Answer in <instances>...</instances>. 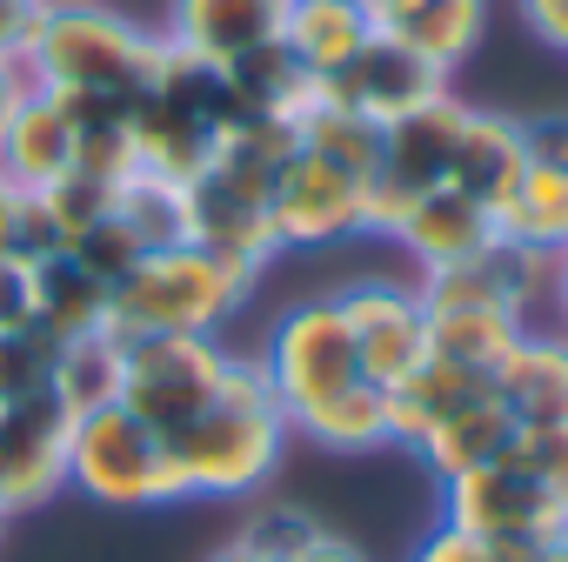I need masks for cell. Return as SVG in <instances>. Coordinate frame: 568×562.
Returning <instances> with one entry per match:
<instances>
[{
  "mask_svg": "<svg viewBox=\"0 0 568 562\" xmlns=\"http://www.w3.org/2000/svg\"><path fill=\"white\" fill-rule=\"evenodd\" d=\"M541 562H568V542H555V549H541Z\"/></svg>",
  "mask_w": 568,
  "mask_h": 562,
  "instance_id": "cell-49",
  "label": "cell"
},
{
  "mask_svg": "<svg viewBox=\"0 0 568 562\" xmlns=\"http://www.w3.org/2000/svg\"><path fill=\"white\" fill-rule=\"evenodd\" d=\"M68 482L88 489L108 509H168V502H187L181 475L168 462V442L141 415H128L121 402L74 422V435H68Z\"/></svg>",
  "mask_w": 568,
  "mask_h": 562,
  "instance_id": "cell-3",
  "label": "cell"
},
{
  "mask_svg": "<svg viewBox=\"0 0 568 562\" xmlns=\"http://www.w3.org/2000/svg\"><path fill=\"white\" fill-rule=\"evenodd\" d=\"M288 442V415L281 409H241L214 402L201 422L168 435V462L181 475V495H254Z\"/></svg>",
  "mask_w": 568,
  "mask_h": 562,
  "instance_id": "cell-4",
  "label": "cell"
},
{
  "mask_svg": "<svg viewBox=\"0 0 568 562\" xmlns=\"http://www.w3.org/2000/svg\"><path fill=\"white\" fill-rule=\"evenodd\" d=\"M295 562H368V555H362V549H355L348 535H335V529H322V535H315V542H308V549H302Z\"/></svg>",
  "mask_w": 568,
  "mask_h": 562,
  "instance_id": "cell-45",
  "label": "cell"
},
{
  "mask_svg": "<svg viewBox=\"0 0 568 562\" xmlns=\"http://www.w3.org/2000/svg\"><path fill=\"white\" fill-rule=\"evenodd\" d=\"M555 315H561V335H568V254H561V268H555Z\"/></svg>",
  "mask_w": 568,
  "mask_h": 562,
  "instance_id": "cell-47",
  "label": "cell"
},
{
  "mask_svg": "<svg viewBox=\"0 0 568 562\" xmlns=\"http://www.w3.org/2000/svg\"><path fill=\"white\" fill-rule=\"evenodd\" d=\"M68 128H74V168L121 188L134 174V134H128V101L121 94H61Z\"/></svg>",
  "mask_w": 568,
  "mask_h": 562,
  "instance_id": "cell-26",
  "label": "cell"
},
{
  "mask_svg": "<svg viewBox=\"0 0 568 562\" xmlns=\"http://www.w3.org/2000/svg\"><path fill=\"white\" fill-rule=\"evenodd\" d=\"M442 94H448V68L422 61L415 48H402L388 34H375L342 74H328V101L375 121V128H388V121H402V114H415V108H428Z\"/></svg>",
  "mask_w": 568,
  "mask_h": 562,
  "instance_id": "cell-12",
  "label": "cell"
},
{
  "mask_svg": "<svg viewBox=\"0 0 568 562\" xmlns=\"http://www.w3.org/2000/svg\"><path fill=\"white\" fill-rule=\"evenodd\" d=\"M442 522L475 535V542H561L568 509L521 469V462H481L468 475L442 482Z\"/></svg>",
  "mask_w": 568,
  "mask_h": 562,
  "instance_id": "cell-7",
  "label": "cell"
},
{
  "mask_svg": "<svg viewBox=\"0 0 568 562\" xmlns=\"http://www.w3.org/2000/svg\"><path fill=\"white\" fill-rule=\"evenodd\" d=\"M41 201H48V214L61 221L68 248H74L94 221H108V214H114V188H108V181H94V174H81V168H68L54 188H41Z\"/></svg>",
  "mask_w": 568,
  "mask_h": 562,
  "instance_id": "cell-35",
  "label": "cell"
},
{
  "mask_svg": "<svg viewBox=\"0 0 568 562\" xmlns=\"http://www.w3.org/2000/svg\"><path fill=\"white\" fill-rule=\"evenodd\" d=\"M121 375H128V342L114 329H88L74 342H54L48 395L81 422V415H101V409L121 402Z\"/></svg>",
  "mask_w": 568,
  "mask_h": 562,
  "instance_id": "cell-22",
  "label": "cell"
},
{
  "mask_svg": "<svg viewBox=\"0 0 568 562\" xmlns=\"http://www.w3.org/2000/svg\"><path fill=\"white\" fill-rule=\"evenodd\" d=\"M34 329V261L0 254V335Z\"/></svg>",
  "mask_w": 568,
  "mask_h": 562,
  "instance_id": "cell-39",
  "label": "cell"
},
{
  "mask_svg": "<svg viewBox=\"0 0 568 562\" xmlns=\"http://www.w3.org/2000/svg\"><path fill=\"white\" fill-rule=\"evenodd\" d=\"M261 369H267L274 402H281V415H288V422L308 415L315 402L355 389V382H362V362H355V335H348L342 302H335V295L295 302L288 315L274 322V335H267V349H261Z\"/></svg>",
  "mask_w": 568,
  "mask_h": 562,
  "instance_id": "cell-6",
  "label": "cell"
},
{
  "mask_svg": "<svg viewBox=\"0 0 568 562\" xmlns=\"http://www.w3.org/2000/svg\"><path fill=\"white\" fill-rule=\"evenodd\" d=\"M302 81H308V68L288 54V41H261V48L221 61V88H227L234 114H267V121H274L281 101H288Z\"/></svg>",
  "mask_w": 568,
  "mask_h": 562,
  "instance_id": "cell-29",
  "label": "cell"
},
{
  "mask_svg": "<svg viewBox=\"0 0 568 562\" xmlns=\"http://www.w3.org/2000/svg\"><path fill=\"white\" fill-rule=\"evenodd\" d=\"M521 134H528V161L535 168H568V114L521 121Z\"/></svg>",
  "mask_w": 568,
  "mask_h": 562,
  "instance_id": "cell-42",
  "label": "cell"
},
{
  "mask_svg": "<svg viewBox=\"0 0 568 562\" xmlns=\"http://www.w3.org/2000/svg\"><path fill=\"white\" fill-rule=\"evenodd\" d=\"M48 375H54V342L41 329L0 335V409L28 402V395H48Z\"/></svg>",
  "mask_w": 568,
  "mask_h": 562,
  "instance_id": "cell-33",
  "label": "cell"
},
{
  "mask_svg": "<svg viewBox=\"0 0 568 562\" xmlns=\"http://www.w3.org/2000/svg\"><path fill=\"white\" fill-rule=\"evenodd\" d=\"M521 21H528L548 48L568 54V0H521Z\"/></svg>",
  "mask_w": 568,
  "mask_h": 562,
  "instance_id": "cell-43",
  "label": "cell"
},
{
  "mask_svg": "<svg viewBox=\"0 0 568 562\" xmlns=\"http://www.w3.org/2000/svg\"><path fill=\"white\" fill-rule=\"evenodd\" d=\"M481 389H488V375H475V369H455V362L428 355L415 375H402L395 389H382V395H388V442L422 449V435H428L435 422H448L462 402H475Z\"/></svg>",
  "mask_w": 568,
  "mask_h": 562,
  "instance_id": "cell-23",
  "label": "cell"
},
{
  "mask_svg": "<svg viewBox=\"0 0 568 562\" xmlns=\"http://www.w3.org/2000/svg\"><path fill=\"white\" fill-rule=\"evenodd\" d=\"M281 41L288 54L308 68V74H342L368 41H375V21L362 0H288V21H281Z\"/></svg>",
  "mask_w": 568,
  "mask_h": 562,
  "instance_id": "cell-21",
  "label": "cell"
},
{
  "mask_svg": "<svg viewBox=\"0 0 568 562\" xmlns=\"http://www.w3.org/2000/svg\"><path fill=\"white\" fill-rule=\"evenodd\" d=\"M521 335H528V322L515 309H435L428 315V355L475 369V375H495Z\"/></svg>",
  "mask_w": 568,
  "mask_h": 562,
  "instance_id": "cell-25",
  "label": "cell"
},
{
  "mask_svg": "<svg viewBox=\"0 0 568 562\" xmlns=\"http://www.w3.org/2000/svg\"><path fill=\"white\" fill-rule=\"evenodd\" d=\"M254 289V274L181 241V248H154L134 261L128 281H114L108 295V329L121 342L134 335H214Z\"/></svg>",
  "mask_w": 568,
  "mask_h": 562,
  "instance_id": "cell-1",
  "label": "cell"
},
{
  "mask_svg": "<svg viewBox=\"0 0 568 562\" xmlns=\"http://www.w3.org/2000/svg\"><path fill=\"white\" fill-rule=\"evenodd\" d=\"M495 234H501V241H521V248L568 254V168H535V161H528L521 188H515L508 208L495 214Z\"/></svg>",
  "mask_w": 568,
  "mask_h": 562,
  "instance_id": "cell-27",
  "label": "cell"
},
{
  "mask_svg": "<svg viewBox=\"0 0 568 562\" xmlns=\"http://www.w3.org/2000/svg\"><path fill=\"white\" fill-rule=\"evenodd\" d=\"M281 21H288V0H168L161 41L221 68L261 41H281Z\"/></svg>",
  "mask_w": 568,
  "mask_h": 562,
  "instance_id": "cell-13",
  "label": "cell"
},
{
  "mask_svg": "<svg viewBox=\"0 0 568 562\" xmlns=\"http://www.w3.org/2000/svg\"><path fill=\"white\" fill-rule=\"evenodd\" d=\"M488 389L508 402V415L521 429H548L568 422V335H521L508 349V362L488 375Z\"/></svg>",
  "mask_w": 568,
  "mask_h": 562,
  "instance_id": "cell-18",
  "label": "cell"
},
{
  "mask_svg": "<svg viewBox=\"0 0 568 562\" xmlns=\"http://www.w3.org/2000/svg\"><path fill=\"white\" fill-rule=\"evenodd\" d=\"M302 148L322 154V161H335V168H348L355 181L382 174V128L362 121V114H348V108H335V101L302 128Z\"/></svg>",
  "mask_w": 568,
  "mask_h": 562,
  "instance_id": "cell-32",
  "label": "cell"
},
{
  "mask_svg": "<svg viewBox=\"0 0 568 562\" xmlns=\"http://www.w3.org/2000/svg\"><path fill=\"white\" fill-rule=\"evenodd\" d=\"M515 435H521V422L508 415V402H501L495 389H481V395L462 402L448 422H435L415 455L448 482V475H468V469H481V462H501V455L515 449Z\"/></svg>",
  "mask_w": 568,
  "mask_h": 562,
  "instance_id": "cell-20",
  "label": "cell"
},
{
  "mask_svg": "<svg viewBox=\"0 0 568 562\" xmlns=\"http://www.w3.org/2000/svg\"><path fill=\"white\" fill-rule=\"evenodd\" d=\"M161 61V34H141L114 8L94 0H54V14L28 54V81L41 94H148Z\"/></svg>",
  "mask_w": 568,
  "mask_h": 562,
  "instance_id": "cell-2",
  "label": "cell"
},
{
  "mask_svg": "<svg viewBox=\"0 0 568 562\" xmlns=\"http://www.w3.org/2000/svg\"><path fill=\"white\" fill-rule=\"evenodd\" d=\"M187 201V241L261 274L274 254H281V234H274V214H267V181H247V174H227V168H207L201 181L181 188Z\"/></svg>",
  "mask_w": 568,
  "mask_h": 562,
  "instance_id": "cell-10",
  "label": "cell"
},
{
  "mask_svg": "<svg viewBox=\"0 0 568 562\" xmlns=\"http://www.w3.org/2000/svg\"><path fill=\"white\" fill-rule=\"evenodd\" d=\"M227 362L234 355L214 335H134L128 342V375H121V409L141 415L168 442L221 402Z\"/></svg>",
  "mask_w": 568,
  "mask_h": 562,
  "instance_id": "cell-5",
  "label": "cell"
},
{
  "mask_svg": "<svg viewBox=\"0 0 568 562\" xmlns=\"http://www.w3.org/2000/svg\"><path fill=\"white\" fill-rule=\"evenodd\" d=\"M408 188L402 181H388V174H368L362 181V234H395L402 228V214H408Z\"/></svg>",
  "mask_w": 568,
  "mask_h": 562,
  "instance_id": "cell-40",
  "label": "cell"
},
{
  "mask_svg": "<svg viewBox=\"0 0 568 562\" xmlns=\"http://www.w3.org/2000/svg\"><path fill=\"white\" fill-rule=\"evenodd\" d=\"M108 295L101 281L74 261V254H48L34 261V329L48 342H74L88 329H108Z\"/></svg>",
  "mask_w": 568,
  "mask_h": 562,
  "instance_id": "cell-24",
  "label": "cell"
},
{
  "mask_svg": "<svg viewBox=\"0 0 568 562\" xmlns=\"http://www.w3.org/2000/svg\"><path fill=\"white\" fill-rule=\"evenodd\" d=\"M68 435H74V415L54 395H28L0 409V515L48 509L68 489Z\"/></svg>",
  "mask_w": 568,
  "mask_h": 562,
  "instance_id": "cell-9",
  "label": "cell"
},
{
  "mask_svg": "<svg viewBox=\"0 0 568 562\" xmlns=\"http://www.w3.org/2000/svg\"><path fill=\"white\" fill-rule=\"evenodd\" d=\"M68 168H74L68 108H61V94H41V88H34V94L14 108L8 134H0V174H8L14 188H28V194H41V188H54Z\"/></svg>",
  "mask_w": 568,
  "mask_h": 562,
  "instance_id": "cell-19",
  "label": "cell"
},
{
  "mask_svg": "<svg viewBox=\"0 0 568 562\" xmlns=\"http://www.w3.org/2000/svg\"><path fill=\"white\" fill-rule=\"evenodd\" d=\"M422 302L428 315L435 309H515L508 302V281H501V241L475 261H455V268H428L422 274Z\"/></svg>",
  "mask_w": 568,
  "mask_h": 562,
  "instance_id": "cell-31",
  "label": "cell"
},
{
  "mask_svg": "<svg viewBox=\"0 0 568 562\" xmlns=\"http://www.w3.org/2000/svg\"><path fill=\"white\" fill-rule=\"evenodd\" d=\"M508 462H521L561 509H568V422H548V429H521Z\"/></svg>",
  "mask_w": 568,
  "mask_h": 562,
  "instance_id": "cell-37",
  "label": "cell"
},
{
  "mask_svg": "<svg viewBox=\"0 0 568 562\" xmlns=\"http://www.w3.org/2000/svg\"><path fill=\"white\" fill-rule=\"evenodd\" d=\"M267 214H274V234L281 248H328V241H348L362 234V181L322 154H295L288 168L274 174L267 188Z\"/></svg>",
  "mask_w": 568,
  "mask_h": 562,
  "instance_id": "cell-11",
  "label": "cell"
},
{
  "mask_svg": "<svg viewBox=\"0 0 568 562\" xmlns=\"http://www.w3.org/2000/svg\"><path fill=\"white\" fill-rule=\"evenodd\" d=\"M207 562H274V555H254V549H241V542H227L221 555H207Z\"/></svg>",
  "mask_w": 568,
  "mask_h": 562,
  "instance_id": "cell-48",
  "label": "cell"
},
{
  "mask_svg": "<svg viewBox=\"0 0 568 562\" xmlns=\"http://www.w3.org/2000/svg\"><path fill=\"white\" fill-rule=\"evenodd\" d=\"M14 208H21V188L0 174V254H14Z\"/></svg>",
  "mask_w": 568,
  "mask_h": 562,
  "instance_id": "cell-46",
  "label": "cell"
},
{
  "mask_svg": "<svg viewBox=\"0 0 568 562\" xmlns=\"http://www.w3.org/2000/svg\"><path fill=\"white\" fill-rule=\"evenodd\" d=\"M462 128H468V108H462L455 94H442V101H428V108H415V114L388 121V128H382V174H388V181H402L408 194L442 188V181H448V161H455V141H462Z\"/></svg>",
  "mask_w": 568,
  "mask_h": 562,
  "instance_id": "cell-17",
  "label": "cell"
},
{
  "mask_svg": "<svg viewBox=\"0 0 568 562\" xmlns=\"http://www.w3.org/2000/svg\"><path fill=\"white\" fill-rule=\"evenodd\" d=\"M34 94V81H28V68L21 61H0V134H8V121H14V108Z\"/></svg>",
  "mask_w": 568,
  "mask_h": 562,
  "instance_id": "cell-44",
  "label": "cell"
},
{
  "mask_svg": "<svg viewBox=\"0 0 568 562\" xmlns=\"http://www.w3.org/2000/svg\"><path fill=\"white\" fill-rule=\"evenodd\" d=\"M0 522H8V515H0Z\"/></svg>",
  "mask_w": 568,
  "mask_h": 562,
  "instance_id": "cell-51",
  "label": "cell"
},
{
  "mask_svg": "<svg viewBox=\"0 0 568 562\" xmlns=\"http://www.w3.org/2000/svg\"><path fill=\"white\" fill-rule=\"evenodd\" d=\"M68 254H74V261H81V268L101 281V289H114V281H128V274H134V261H141L148 248H141V241H134V234H128V228L108 214V221H94V228H88V234L68 248Z\"/></svg>",
  "mask_w": 568,
  "mask_h": 562,
  "instance_id": "cell-36",
  "label": "cell"
},
{
  "mask_svg": "<svg viewBox=\"0 0 568 562\" xmlns=\"http://www.w3.org/2000/svg\"><path fill=\"white\" fill-rule=\"evenodd\" d=\"M288 429L315 435L322 449H342V455H362V449H382L388 442V395L375 382H355L328 402H315L308 415H295Z\"/></svg>",
  "mask_w": 568,
  "mask_h": 562,
  "instance_id": "cell-28",
  "label": "cell"
},
{
  "mask_svg": "<svg viewBox=\"0 0 568 562\" xmlns=\"http://www.w3.org/2000/svg\"><path fill=\"white\" fill-rule=\"evenodd\" d=\"M388 241H402V248L422 261V274H428V268H455V261L488 254L501 234H495V214H488V208H475L468 194H455V188L442 181V188H422V194L408 201V214H402V228H395Z\"/></svg>",
  "mask_w": 568,
  "mask_h": 562,
  "instance_id": "cell-15",
  "label": "cell"
},
{
  "mask_svg": "<svg viewBox=\"0 0 568 562\" xmlns=\"http://www.w3.org/2000/svg\"><path fill=\"white\" fill-rule=\"evenodd\" d=\"M335 302L348 315L362 382L395 389L402 375H415L428 362V302H422V289H402V281H355V289H342Z\"/></svg>",
  "mask_w": 568,
  "mask_h": 562,
  "instance_id": "cell-8",
  "label": "cell"
},
{
  "mask_svg": "<svg viewBox=\"0 0 568 562\" xmlns=\"http://www.w3.org/2000/svg\"><path fill=\"white\" fill-rule=\"evenodd\" d=\"M48 14H54V0H0V61H21L28 68Z\"/></svg>",
  "mask_w": 568,
  "mask_h": 562,
  "instance_id": "cell-38",
  "label": "cell"
},
{
  "mask_svg": "<svg viewBox=\"0 0 568 562\" xmlns=\"http://www.w3.org/2000/svg\"><path fill=\"white\" fill-rule=\"evenodd\" d=\"M315 535H322V522H315L308 509L274 502V509H254V515H247V529H241L234 542H241V549H254V555H274V562H295Z\"/></svg>",
  "mask_w": 568,
  "mask_h": 562,
  "instance_id": "cell-34",
  "label": "cell"
},
{
  "mask_svg": "<svg viewBox=\"0 0 568 562\" xmlns=\"http://www.w3.org/2000/svg\"><path fill=\"white\" fill-rule=\"evenodd\" d=\"M362 8H368L375 34L415 48L422 61H435L448 74L475 54V41L488 28V0H362Z\"/></svg>",
  "mask_w": 568,
  "mask_h": 562,
  "instance_id": "cell-14",
  "label": "cell"
},
{
  "mask_svg": "<svg viewBox=\"0 0 568 562\" xmlns=\"http://www.w3.org/2000/svg\"><path fill=\"white\" fill-rule=\"evenodd\" d=\"M561 542H568V529H561Z\"/></svg>",
  "mask_w": 568,
  "mask_h": 562,
  "instance_id": "cell-50",
  "label": "cell"
},
{
  "mask_svg": "<svg viewBox=\"0 0 568 562\" xmlns=\"http://www.w3.org/2000/svg\"><path fill=\"white\" fill-rule=\"evenodd\" d=\"M114 221H121L148 254L187 241V201H181V188H174V181H154V174H141V168L114 188Z\"/></svg>",
  "mask_w": 568,
  "mask_h": 562,
  "instance_id": "cell-30",
  "label": "cell"
},
{
  "mask_svg": "<svg viewBox=\"0 0 568 562\" xmlns=\"http://www.w3.org/2000/svg\"><path fill=\"white\" fill-rule=\"evenodd\" d=\"M408 562H501V555H495L488 542H475V535H462V529H448V522H442V529L408 555Z\"/></svg>",
  "mask_w": 568,
  "mask_h": 562,
  "instance_id": "cell-41",
  "label": "cell"
},
{
  "mask_svg": "<svg viewBox=\"0 0 568 562\" xmlns=\"http://www.w3.org/2000/svg\"><path fill=\"white\" fill-rule=\"evenodd\" d=\"M521 174H528V134H521V121H508V114H475V108H468V128H462V141H455V161H448V188L468 194L475 208L501 214L508 194L521 188Z\"/></svg>",
  "mask_w": 568,
  "mask_h": 562,
  "instance_id": "cell-16",
  "label": "cell"
}]
</instances>
